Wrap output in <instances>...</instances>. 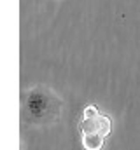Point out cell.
<instances>
[{
  "label": "cell",
  "mask_w": 140,
  "mask_h": 150,
  "mask_svg": "<svg viewBox=\"0 0 140 150\" xmlns=\"http://www.w3.org/2000/svg\"><path fill=\"white\" fill-rule=\"evenodd\" d=\"M63 108L61 98L47 86H35L23 93L21 115L23 120L35 126H49L60 120Z\"/></svg>",
  "instance_id": "obj_1"
},
{
  "label": "cell",
  "mask_w": 140,
  "mask_h": 150,
  "mask_svg": "<svg viewBox=\"0 0 140 150\" xmlns=\"http://www.w3.org/2000/svg\"><path fill=\"white\" fill-rule=\"evenodd\" d=\"M82 143L86 150H100L104 145V134L100 133H84Z\"/></svg>",
  "instance_id": "obj_2"
}]
</instances>
